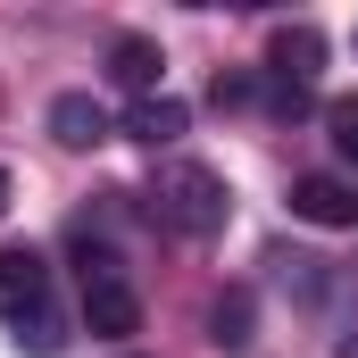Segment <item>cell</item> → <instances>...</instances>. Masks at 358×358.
<instances>
[{
  "label": "cell",
  "instance_id": "1",
  "mask_svg": "<svg viewBox=\"0 0 358 358\" xmlns=\"http://www.w3.org/2000/svg\"><path fill=\"white\" fill-rule=\"evenodd\" d=\"M150 217L167 225V234H183V242H208V234H225V217H234V192H225V176L217 167H200V159H167L159 176H150Z\"/></svg>",
  "mask_w": 358,
  "mask_h": 358
},
{
  "label": "cell",
  "instance_id": "2",
  "mask_svg": "<svg viewBox=\"0 0 358 358\" xmlns=\"http://www.w3.org/2000/svg\"><path fill=\"white\" fill-rule=\"evenodd\" d=\"M0 317L17 325V334H34V325H50L59 308H50V259L42 250H0Z\"/></svg>",
  "mask_w": 358,
  "mask_h": 358
},
{
  "label": "cell",
  "instance_id": "3",
  "mask_svg": "<svg viewBox=\"0 0 358 358\" xmlns=\"http://www.w3.org/2000/svg\"><path fill=\"white\" fill-rule=\"evenodd\" d=\"M292 217L342 234V225H358V183L350 176H292Z\"/></svg>",
  "mask_w": 358,
  "mask_h": 358
},
{
  "label": "cell",
  "instance_id": "4",
  "mask_svg": "<svg viewBox=\"0 0 358 358\" xmlns=\"http://www.w3.org/2000/svg\"><path fill=\"white\" fill-rule=\"evenodd\" d=\"M317 67H325V34L317 25H275V42H267V76L275 84H317Z\"/></svg>",
  "mask_w": 358,
  "mask_h": 358
},
{
  "label": "cell",
  "instance_id": "5",
  "mask_svg": "<svg viewBox=\"0 0 358 358\" xmlns=\"http://www.w3.org/2000/svg\"><path fill=\"white\" fill-rule=\"evenodd\" d=\"M159 76H167V50H159L150 34H117V42H108V84H117V92L150 100V92H159Z\"/></svg>",
  "mask_w": 358,
  "mask_h": 358
},
{
  "label": "cell",
  "instance_id": "6",
  "mask_svg": "<svg viewBox=\"0 0 358 358\" xmlns=\"http://www.w3.org/2000/svg\"><path fill=\"white\" fill-rule=\"evenodd\" d=\"M84 325L100 334V342H125V334H142V300H134V283H125V275L84 283Z\"/></svg>",
  "mask_w": 358,
  "mask_h": 358
},
{
  "label": "cell",
  "instance_id": "7",
  "mask_svg": "<svg viewBox=\"0 0 358 358\" xmlns=\"http://www.w3.org/2000/svg\"><path fill=\"white\" fill-rule=\"evenodd\" d=\"M208 342H217V350H250V342H259V300H250L242 283H225V292L208 300Z\"/></svg>",
  "mask_w": 358,
  "mask_h": 358
},
{
  "label": "cell",
  "instance_id": "8",
  "mask_svg": "<svg viewBox=\"0 0 358 358\" xmlns=\"http://www.w3.org/2000/svg\"><path fill=\"white\" fill-rule=\"evenodd\" d=\"M183 125H192V108H183L176 92H150V100H134V117H125V134H134L142 150H167V142H183Z\"/></svg>",
  "mask_w": 358,
  "mask_h": 358
},
{
  "label": "cell",
  "instance_id": "9",
  "mask_svg": "<svg viewBox=\"0 0 358 358\" xmlns=\"http://www.w3.org/2000/svg\"><path fill=\"white\" fill-rule=\"evenodd\" d=\"M50 134H59L67 150H92V142H108V108H100L92 92H59V100H50Z\"/></svg>",
  "mask_w": 358,
  "mask_h": 358
},
{
  "label": "cell",
  "instance_id": "10",
  "mask_svg": "<svg viewBox=\"0 0 358 358\" xmlns=\"http://www.w3.org/2000/svg\"><path fill=\"white\" fill-rule=\"evenodd\" d=\"M325 134H334V150H342V167L358 176V92H342V100L325 108Z\"/></svg>",
  "mask_w": 358,
  "mask_h": 358
},
{
  "label": "cell",
  "instance_id": "11",
  "mask_svg": "<svg viewBox=\"0 0 358 358\" xmlns=\"http://www.w3.org/2000/svg\"><path fill=\"white\" fill-rule=\"evenodd\" d=\"M334 358H358V334H342V350H334Z\"/></svg>",
  "mask_w": 358,
  "mask_h": 358
},
{
  "label": "cell",
  "instance_id": "12",
  "mask_svg": "<svg viewBox=\"0 0 358 358\" xmlns=\"http://www.w3.org/2000/svg\"><path fill=\"white\" fill-rule=\"evenodd\" d=\"M0 217H8V167H0Z\"/></svg>",
  "mask_w": 358,
  "mask_h": 358
}]
</instances>
